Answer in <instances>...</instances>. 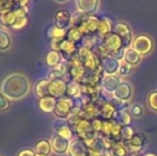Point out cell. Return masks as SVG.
<instances>
[{
    "label": "cell",
    "instance_id": "cb8c5ba5",
    "mask_svg": "<svg viewBox=\"0 0 157 156\" xmlns=\"http://www.w3.org/2000/svg\"><path fill=\"white\" fill-rule=\"evenodd\" d=\"M57 101H58L57 98L52 97V96H50V95L46 96V97H43V98H40L39 108L45 113L54 112L55 108H56V105H57Z\"/></svg>",
    "mask_w": 157,
    "mask_h": 156
},
{
    "label": "cell",
    "instance_id": "5bb4252c",
    "mask_svg": "<svg viewBox=\"0 0 157 156\" xmlns=\"http://www.w3.org/2000/svg\"><path fill=\"white\" fill-rule=\"evenodd\" d=\"M54 131L56 135H59L61 137H64L66 139L71 140L74 136V131L70 126L66 120H60V119H57L54 122Z\"/></svg>",
    "mask_w": 157,
    "mask_h": 156
},
{
    "label": "cell",
    "instance_id": "ab89813d",
    "mask_svg": "<svg viewBox=\"0 0 157 156\" xmlns=\"http://www.w3.org/2000/svg\"><path fill=\"white\" fill-rule=\"evenodd\" d=\"M136 131H134V128L130 126H126L122 128V141L128 142L132 138V136L135 135Z\"/></svg>",
    "mask_w": 157,
    "mask_h": 156
},
{
    "label": "cell",
    "instance_id": "5b68a950",
    "mask_svg": "<svg viewBox=\"0 0 157 156\" xmlns=\"http://www.w3.org/2000/svg\"><path fill=\"white\" fill-rule=\"evenodd\" d=\"M74 134L77 136V138L83 140L85 142L90 141L96 136V134L94 133L93 128H92L91 121L87 120V119H83L81 120L76 126L74 127Z\"/></svg>",
    "mask_w": 157,
    "mask_h": 156
},
{
    "label": "cell",
    "instance_id": "603a6c76",
    "mask_svg": "<svg viewBox=\"0 0 157 156\" xmlns=\"http://www.w3.org/2000/svg\"><path fill=\"white\" fill-rule=\"evenodd\" d=\"M113 27L114 26H112V23L108 18H106V17L101 18L99 19L98 30H97L96 36L99 39H105L106 36L113 32Z\"/></svg>",
    "mask_w": 157,
    "mask_h": 156
},
{
    "label": "cell",
    "instance_id": "2e32d148",
    "mask_svg": "<svg viewBox=\"0 0 157 156\" xmlns=\"http://www.w3.org/2000/svg\"><path fill=\"white\" fill-rule=\"evenodd\" d=\"M114 97L121 102H128L132 96V87L127 81H122L113 92Z\"/></svg>",
    "mask_w": 157,
    "mask_h": 156
},
{
    "label": "cell",
    "instance_id": "4316f807",
    "mask_svg": "<svg viewBox=\"0 0 157 156\" xmlns=\"http://www.w3.org/2000/svg\"><path fill=\"white\" fill-rule=\"evenodd\" d=\"M81 96V85L77 81L71 80L67 82V91H66V97L76 100Z\"/></svg>",
    "mask_w": 157,
    "mask_h": 156
},
{
    "label": "cell",
    "instance_id": "816d5d0a",
    "mask_svg": "<svg viewBox=\"0 0 157 156\" xmlns=\"http://www.w3.org/2000/svg\"><path fill=\"white\" fill-rule=\"evenodd\" d=\"M36 156H45V155H37V154H36Z\"/></svg>",
    "mask_w": 157,
    "mask_h": 156
},
{
    "label": "cell",
    "instance_id": "681fc988",
    "mask_svg": "<svg viewBox=\"0 0 157 156\" xmlns=\"http://www.w3.org/2000/svg\"><path fill=\"white\" fill-rule=\"evenodd\" d=\"M144 156H157V155L155 154V153H147Z\"/></svg>",
    "mask_w": 157,
    "mask_h": 156
},
{
    "label": "cell",
    "instance_id": "8fae6325",
    "mask_svg": "<svg viewBox=\"0 0 157 156\" xmlns=\"http://www.w3.org/2000/svg\"><path fill=\"white\" fill-rule=\"evenodd\" d=\"M99 19L95 15H89L88 18L82 23V25L79 27L81 33L83 36H96L97 30H98Z\"/></svg>",
    "mask_w": 157,
    "mask_h": 156
},
{
    "label": "cell",
    "instance_id": "6da1fadb",
    "mask_svg": "<svg viewBox=\"0 0 157 156\" xmlns=\"http://www.w3.org/2000/svg\"><path fill=\"white\" fill-rule=\"evenodd\" d=\"M29 80L21 74H12L8 76L1 85V93L9 100H21L29 93Z\"/></svg>",
    "mask_w": 157,
    "mask_h": 156
},
{
    "label": "cell",
    "instance_id": "f907efd6",
    "mask_svg": "<svg viewBox=\"0 0 157 156\" xmlns=\"http://www.w3.org/2000/svg\"><path fill=\"white\" fill-rule=\"evenodd\" d=\"M130 156H142V155H141L140 153H137V154H132Z\"/></svg>",
    "mask_w": 157,
    "mask_h": 156
},
{
    "label": "cell",
    "instance_id": "4dcf8cb0",
    "mask_svg": "<svg viewBox=\"0 0 157 156\" xmlns=\"http://www.w3.org/2000/svg\"><path fill=\"white\" fill-rule=\"evenodd\" d=\"M16 14L15 11H10V12L0 14V25L3 27H13L16 21Z\"/></svg>",
    "mask_w": 157,
    "mask_h": 156
},
{
    "label": "cell",
    "instance_id": "484cf974",
    "mask_svg": "<svg viewBox=\"0 0 157 156\" xmlns=\"http://www.w3.org/2000/svg\"><path fill=\"white\" fill-rule=\"evenodd\" d=\"M114 121H117L122 127L129 126L132 122V113H130V111H128L127 109L118 110V112H117V115H116V118H114Z\"/></svg>",
    "mask_w": 157,
    "mask_h": 156
},
{
    "label": "cell",
    "instance_id": "7402d4cb",
    "mask_svg": "<svg viewBox=\"0 0 157 156\" xmlns=\"http://www.w3.org/2000/svg\"><path fill=\"white\" fill-rule=\"evenodd\" d=\"M82 116L83 119L87 120H94L96 118H99V105L97 103H89L87 105L82 106Z\"/></svg>",
    "mask_w": 157,
    "mask_h": 156
},
{
    "label": "cell",
    "instance_id": "f6af8a7d",
    "mask_svg": "<svg viewBox=\"0 0 157 156\" xmlns=\"http://www.w3.org/2000/svg\"><path fill=\"white\" fill-rule=\"evenodd\" d=\"M16 156H36V153L31 149H24V150L19 151Z\"/></svg>",
    "mask_w": 157,
    "mask_h": 156
},
{
    "label": "cell",
    "instance_id": "b9f144b4",
    "mask_svg": "<svg viewBox=\"0 0 157 156\" xmlns=\"http://www.w3.org/2000/svg\"><path fill=\"white\" fill-rule=\"evenodd\" d=\"M129 111H130V113H132V116H134V117H136V118H140V117H142L143 112H144V109H143V107L141 106V105L134 104L130 107Z\"/></svg>",
    "mask_w": 157,
    "mask_h": 156
},
{
    "label": "cell",
    "instance_id": "9c48e42d",
    "mask_svg": "<svg viewBox=\"0 0 157 156\" xmlns=\"http://www.w3.org/2000/svg\"><path fill=\"white\" fill-rule=\"evenodd\" d=\"M49 81V95L57 100L65 97L67 91V81L64 78H55Z\"/></svg>",
    "mask_w": 157,
    "mask_h": 156
},
{
    "label": "cell",
    "instance_id": "7a4b0ae2",
    "mask_svg": "<svg viewBox=\"0 0 157 156\" xmlns=\"http://www.w3.org/2000/svg\"><path fill=\"white\" fill-rule=\"evenodd\" d=\"M77 56H78L79 59L81 60L86 71L89 72V73H93V72L98 71L101 67V58L95 54L93 50H90L86 47L79 46Z\"/></svg>",
    "mask_w": 157,
    "mask_h": 156
},
{
    "label": "cell",
    "instance_id": "d590c367",
    "mask_svg": "<svg viewBox=\"0 0 157 156\" xmlns=\"http://www.w3.org/2000/svg\"><path fill=\"white\" fill-rule=\"evenodd\" d=\"M89 15L85 14L82 12H76L72 15V19H71V27H75V28H79L82 23L88 18Z\"/></svg>",
    "mask_w": 157,
    "mask_h": 156
},
{
    "label": "cell",
    "instance_id": "d6a6232c",
    "mask_svg": "<svg viewBox=\"0 0 157 156\" xmlns=\"http://www.w3.org/2000/svg\"><path fill=\"white\" fill-rule=\"evenodd\" d=\"M12 39L6 30L0 29V51H6L11 47Z\"/></svg>",
    "mask_w": 157,
    "mask_h": 156
},
{
    "label": "cell",
    "instance_id": "bcb514c9",
    "mask_svg": "<svg viewBox=\"0 0 157 156\" xmlns=\"http://www.w3.org/2000/svg\"><path fill=\"white\" fill-rule=\"evenodd\" d=\"M60 45L61 41H50V47H52V50H54V51L60 52Z\"/></svg>",
    "mask_w": 157,
    "mask_h": 156
},
{
    "label": "cell",
    "instance_id": "7dc6e473",
    "mask_svg": "<svg viewBox=\"0 0 157 156\" xmlns=\"http://www.w3.org/2000/svg\"><path fill=\"white\" fill-rule=\"evenodd\" d=\"M87 156H103V152L98 150H95V149L89 148V152H88Z\"/></svg>",
    "mask_w": 157,
    "mask_h": 156
},
{
    "label": "cell",
    "instance_id": "3957f363",
    "mask_svg": "<svg viewBox=\"0 0 157 156\" xmlns=\"http://www.w3.org/2000/svg\"><path fill=\"white\" fill-rule=\"evenodd\" d=\"M68 67V76L71 77V80L77 81L81 85L83 82L88 72L86 71L85 67L82 65V62L79 59V57L75 56L70 61H67Z\"/></svg>",
    "mask_w": 157,
    "mask_h": 156
},
{
    "label": "cell",
    "instance_id": "f35d334b",
    "mask_svg": "<svg viewBox=\"0 0 157 156\" xmlns=\"http://www.w3.org/2000/svg\"><path fill=\"white\" fill-rule=\"evenodd\" d=\"M147 105L150 109L157 112V90L153 91L147 95Z\"/></svg>",
    "mask_w": 157,
    "mask_h": 156
},
{
    "label": "cell",
    "instance_id": "44dd1931",
    "mask_svg": "<svg viewBox=\"0 0 157 156\" xmlns=\"http://www.w3.org/2000/svg\"><path fill=\"white\" fill-rule=\"evenodd\" d=\"M49 82H50L49 79L44 78V79H40L34 85L33 91H34L35 95L39 97V100L49 95Z\"/></svg>",
    "mask_w": 157,
    "mask_h": 156
},
{
    "label": "cell",
    "instance_id": "d6986e66",
    "mask_svg": "<svg viewBox=\"0 0 157 156\" xmlns=\"http://www.w3.org/2000/svg\"><path fill=\"white\" fill-rule=\"evenodd\" d=\"M71 19L72 15L67 10H59L55 14V26L65 30L68 26H71Z\"/></svg>",
    "mask_w": 157,
    "mask_h": 156
},
{
    "label": "cell",
    "instance_id": "4fadbf2b",
    "mask_svg": "<svg viewBox=\"0 0 157 156\" xmlns=\"http://www.w3.org/2000/svg\"><path fill=\"white\" fill-rule=\"evenodd\" d=\"M89 152V146L83 140L76 138L71 140L70 148H68V156H87Z\"/></svg>",
    "mask_w": 157,
    "mask_h": 156
},
{
    "label": "cell",
    "instance_id": "52a82bcc",
    "mask_svg": "<svg viewBox=\"0 0 157 156\" xmlns=\"http://www.w3.org/2000/svg\"><path fill=\"white\" fill-rule=\"evenodd\" d=\"M147 143V138L143 133L136 131L132 138L128 142H125V146L127 148L129 154H137L140 153V151L144 148V146Z\"/></svg>",
    "mask_w": 157,
    "mask_h": 156
},
{
    "label": "cell",
    "instance_id": "c3c4849f",
    "mask_svg": "<svg viewBox=\"0 0 157 156\" xmlns=\"http://www.w3.org/2000/svg\"><path fill=\"white\" fill-rule=\"evenodd\" d=\"M103 156H113V154L111 151H105V152H103Z\"/></svg>",
    "mask_w": 157,
    "mask_h": 156
},
{
    "label": "cell",
    "instance_id": "74e56055",
    "mask_svg": "<svg viewBox=\"0 0 157 156\" xmlns=\"http://www.w3.org/2000/svg\"><path fill=\"white\" fill-rule=\"evenodd\" d=\"M112 129H113V120L104 121L103 127H101V136L112 140Z\"/></svg>",
    "mask_w": 157,
    "mask_h": 156
},
{
    "label": "cell",
    "instance_id": "f1b7e54d",
    "mask_svg": "<svg viewBox=\"0 0 157 156\" xmlns=\"http://www.w3.org/2000/svg\"><path fill=\"white\" fill-rule=\"evenodd\" d=\"M141 59H142V56H140L134 48L129 47L125 50L124 59H123V60H124L126 63H128L129 65L134 67V65H137L140 63Z\"/></svg>",
    "mask_w": 157,
    "mask_h": 156
},
{
    "label": "cell",
    "instance_id": "7c38bea8",
    "mask_svg": "<svg viewBox=\"0 0 157 156\" xmlns=\"http://www.w3.org/2000/svg\"><path fill=\"white\" fill-rule=\"evenodd\" d=\"M50 144H52V151L56 154L63 155V154H67L68 148H70V144H71V140L55 134L52 137V139H50Z\"/></svg>",
    "mask_w": 157,
    "mask_h": 156
},
{
    "label": "cell",
    "instance_id": "d4e9b609",
    "mask_svg": "<svg viewBox=\"0 0 157 156\" xmlns=\"http://www.w3.org/2000/svg\"><path fill=\"white\" fill-rule=\"evenodd\" d=\"M66 75H68V67H67V62L62 61L60 62L58 65L54 67L52 69V72L48 75V79L52 80L55 78H63Z\"/></svg>",
    "mask_w": 157,
    "mask_h": 156
},
{
    "label": "cell",
    "instance_id": "ee69618b",
    "mask_svg": "<svg viewBox=\"0 0 157 156\" xmlns=\"http://www.w3.org/2000/svg\"><path fill=\"white\" fill-rule=\"evenodd\" d=\"M9 107H10V101L0 92V111L6 110V109H9Z\"/></svg>",
    "mask_w": 157,
    "mask_h": 156
},
{
    "label": "cell",
    "instance_id": "836d02e7",
    "mask_svg": "<svg viewBox=\"0 0 157 156\" xmlns=\"http://www.w3.org/2000/svg\"><path fill=\"white\" fill-rule=\"evenodd\" d=\"M46 63H47L48 67H56V65H58L60 62H62V56H61L60 52L58 51H54V50H52V51H49L47 55H46Z\"/></svg>",
    "mask_w": 157,
    "mask_h": 156
},
{
    "label": "cell",
    "instance_id": "ba28073f",
    "mask_svg": "<svg viewBox=\"0 0 157 156\" xmlns=\"http://www.w3.org/2000/svg\"><path fill=\"white\" fill-rule=\"evenodd\" d=\"M113 32L122 38L125 49L132 47L130 45H132V41H134L132 40V32L127 23H125V21H118L113 27Z\"/></svg>",
    "mask_w": 157,
    "mask_h": 156
},
{
    "label": "cell",
    "instance_id": "ffe728a7",
    "mask_svg": "<svg viewBox=\"0 0 157 156\" xmlns=\"http://www.w3.org/2000/svg\"><path fill=\"white\" fill-rule=\"evenodd\" d=\"M121 82L122 81H121L120 77L117 76L116 74L114 75H107L106 74L103 81H101V88L109 93H113Z\"/></svg>",
    "mask_w": 157,
    "mask_h": 156
},
{
    "label": "cell",
    "instance_id": "7bdbcfd3",
    "mask_svg": "<svg viewBox=\"0 0 157 156\" xmlns=\"http://www.w3.org/2000/svg\"><path fill=\"white\" fill-rule=\"evenodd\" d=\"M103 122H104V120H101V118H96L91 121L92 128H93L94 133L96 134V135H101V127H103Z\"/></svg>",
    "mask_w": 157,
    "mask_h": 156
},
{
    "label": "cell",
    "instance_id": "8d00e7d4",
    "mask_svg": "<svg viewBox=\"0 0 157 156\" xmlns=\"http://www.w3.org/2000/svg\"><path fill=\"white\" fill-rule=\"evenodd\" d=\"M19 8L18 1H10V0H0V14L10 12L14 9Z\"/></svg>",
    "mask_w": 157,
    "mask_h": 156
},
{
    "label": "cell",
    "instance_id": "e0dca14e",
    "mask_svg": "<svg viewBox=\"0 0 157 156\" xmlns=\"http://www.w3.org/2000/svg\"><path fill=\"white\" fill-rule=\"evenodd\" d=\"M120 61L111 56L105 57L101 59V67L107 75H114L116 73H118L119 69H120Z\"/></svg>",
    "mask_w": 157,
    "mask_h": 156
},
{
    "label": "cell",
    "instance_id": "e575fe53",
    "mask_svg": "<svg viewBox=\"0 0 157 156\" xmlns=\"http://www.w3.org/2000/svg\"><path fill=\"white\" fill-rule=\"evenodd\" d=\"M111 152L113 156H130L129 152H128L127 148L125 146V142L122 141V140L114 142L113 146L111 149Z\"/></svg>",
    "mask_w": 157,
    "mask_h": 156
},
{
    "label": "cell",
    "instance_id": "ac0fdd59",
    "mask_svg": "<svg viewBox=\"0 0 157 156\" xmlns=\"http://www.w3.org/2000/svg\"><path fill=\"white\" fill-rule=\"evenodd\" d=\"M99 1L97 0H77L76 6L79 12H82L87 15H93L98 9Z\"/></svg>",
    "mask_w": 157,
    "mask_h": 156
},
{
    "label": "cell",
    "instance_id": "277c9868",
    "mask_svg": "<svg viewBox=\"0 0 157 156\" xmlns=\"http://www.w3.org/2000/svg\"><path fill=\"white\" fill-rule=\"evenodd\" d=\"M132 48H134L140 56H147L153 50L154 42L151 36L147 34H139L132 41Z\"/></svg>",
    "mask_w": 157,
    "mask_h": 156
},
{
    "label": "cell",
    "instance_id": "30bf717a",
    "mask_svg": "<svg viewBox=\"0 0 157 156\" xmlns=\"http://www.w3.org/2000/svg\"><path fill=\"white\" fill-rule=\"evenodd\" d=\"M78 49H79V46L76 43H74V42L70 41L67 39H64L61 41L60 54L65 62H67L72 58H74L78 54Z\"/></svg>",
    "mask_w": 157,
    "mask_h": 156
},
{
    "label": "cell",
    "instance_id": "60d3db41",
    "mask_svg": "<svg viewBox=\"0 0 157 156\" xmlns=\"http://www.w3.org/2000/svg\"><path fill=\"white\" fill-rule=\"evenodd\" d=\"M132 67L129 65L128 63H126L125 61H122L120 64V69H119V73L122 76H127L129 74H132Z\"/></svg>",
    "mask_w": 157,
    "mask_h": 156
},
{
    "label": "cell",
    "instance_id": "9a60e30c",
    "mask_svg": "<svg viewBox=\"0 0 157 156\" xmlns=\"http://www.w3.org/2000/svg\"><path fill=\"white\" fill-rule=\"evenodd\" d=\"M99 118L104 121H112L116 118L118 109L114 106L112 102H104L99 103Z\"/></svg>",
    "mask_w": 157,
    "mask_h": 156
},
{
    "label": "cell",
    "instance_id": "8992f818",
    "mask_svg": "<svg viewBox=\"0 0 157 156\" xmlns=\"http://www.w3.org/2000/svg\"><path fill=\"white\" fill-rule=\"evenodd\" d=\"M73 107H74V100L66 97V96L59 98L57 101L56 108L54 110L55 117L57 119H60V120H66L70 116Z\"/></svg>",
    "mask_w": 157,
    "mask_h": 156
},
{
    "label": "cell",
    "instance_id": "83f0119b",
    "mask_svg": "<svg viewBox=\"0 0 157 156\" xmlns=\"http://www.w3.org/2000/svg\"><path fill=\"white\" fill-rule=\"evenodd\" d=\"M52 144L50 141L46 139H41L35 143L34 146V152L37 155H45V156H49V154L52 153Z\"/></svg>",
    "mask_w": 157,
    "mask_h": 156
},
{
    "label": "cell",
    "instance_id": "1f68e13d",
    "mask_svg": "<svg viewBox=\"0 0 157 156\" xmlns=\"http://www.w3.org/2000/svg\"><path fill=\"white\" fill-rule=\"evenodd\" d=\"M83 38H85V36H83V34L81 33V31H80L79 28L71 27L70 29L66 31V38L65 39L74 42V43H76L77 45L82 42Z\"/></svg>",
    "mask_w": 157,
    "mask_h": 156
},
{
    "label": "cell",
    "instance_id": "f546056e",
    "mask_svg": "<svg viewBox=\"0 0 157 156\" xmlns=\"http://www.w3.org/2000/svg\"><path fill=\"white\" fill-rule=\"evenodd\" d=\"M47 36L50 39V41H62L66 38V30L60 29L54 25L48 29Z\"/></svg>",
    "mask_w": 157,
    "mask_h": 156
}]
</instances>
